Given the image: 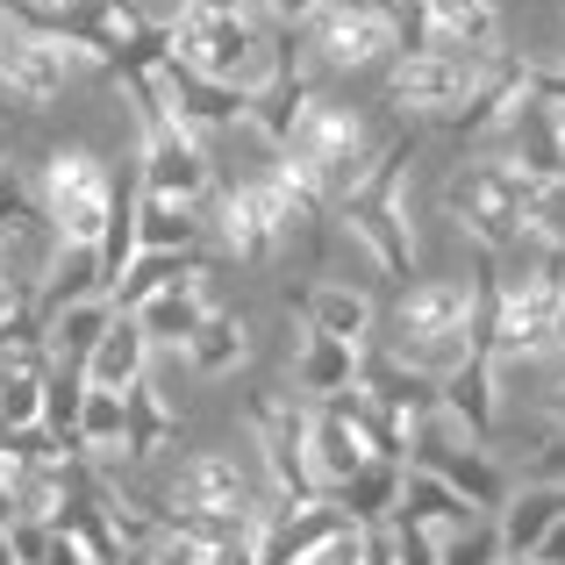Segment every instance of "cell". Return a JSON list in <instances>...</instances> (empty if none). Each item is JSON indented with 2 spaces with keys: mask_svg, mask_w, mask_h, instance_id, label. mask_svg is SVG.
Returning <instances> with one entry per match:
<instances>
[{
  "mask_svg": "<svg viewBox=\"0 0 565 565\" xmlns=\"http://www.w3.org/2000/svg\"><path fill=\"white\" fill-rule=\"evenodd\" d=\"M480 250L487 308H480V351L509 380L515 365H537L544 344L565 330V250L558 244H515V250Z\"/></svg>",
  "mask_w": 565,
  "mask_h": 565,
  "instance_id": "obj_1",
  "label": "cell"
},
{
  "mask_svg": "<svg viewBox=\"0 0 565 565\" xmlns=\"http://www.w3.org/2000/svg\"><path fill=\"white\" fill-rule=\"evenodd\" d=\"M322 193L308 186V172L294 166V158L273 151V166L250 172V180L236 186H215L207 193V230H215V244L230 250V258H265V250H279L294 230H308V222H322Z\"/></svg>",
  "mask_w": 565,
  "mask_h": 565,
  "instance_id": "obj_2",
  "label": "cell"
},
{
  "mask_svg": "<svg viewBox=\"0 0 565 565\" xmlns=\"http://www.w3.org/2000/svg\"><path fill=\"white\" fill-rule=\"evenodd\" d=\"M480 308H487L480 273H472V287L466 279H408V294H401V308H394V344H386V359L423 373V380L458 373V365L480 351Z\"/></svg>",
  "mask_w": 565,
  "mask_h": 565,
  "instance_id": "obj_3",
  "label": "cell"
},
{
  "mask_svg": "<svg viewBox=\"0 0 565 565\" xmlns=\"http://www.w3.org/2000/svg\"><path fill=\"white\" fill-rule=\"evenodd\" d=\"M287 43L294 36H273L250 8H201V0H186V8L172 14V29H166V51L180 57L186 72L222 79V86H244V94L265 86V72L279 65Z\"/></svg>",
  "mask_w": 565,
  "mask_h": 565,
  "instance_id": "obj_4",
  "label": "cell"
},
{
  "mask_svg": "<svg viewBox=\"0 0 565 565\" xmlns=\"http://www.w3.org/2000/svg\"><path fill=\"white\" fill-rule=\"evenodd\" d=\"M380 122L365 108H344V100H322V94H308V108L294 115V129H287V143H279V158H294V166L308 172V186L322 193V201H344L351 186L373 172V158H380Z\"/></svg>",
  "mask_w": 565,
  "mask_h": 565,
  "instance_id": "obj_5",
  "label": "cell"
},
{
  "mask_svg": "<svg viewBox=\"0 0 565 565\" xmlns=\"http://www.w3.org/2000/svg\"><path fill=\"white\" fill-rule=\"evenodd\" d=\"M501 43L494 51H466V43H423V51H394L386 57V108L415 115V122H451L480 100V86L501 72Z\"/></svg>",
  "mask_w": 565,
  "mask_h": 565,
  "instance_id": "obj_6",
  "label": "cell"
},
{
  "mask_svg": "<svg viewBox=\"0 0 565 565\" xmlns=\"http://www.w3.org/2000/svg\"><path fill=\"white\" fill-rule=\"evenodd\" d=\"M408 166H415V129H394V137L380 143L373 172L337 201V222L373 250L386 279L415 273V230H408V201H401V193H408Z\"/></svg>",
  "mask_w": 565,
  "mask_h": 565,
  "instance_id": "obj_7",
  "label": "cell"
},
{
  "mask_svg": "<svg viewBox=\"0 0 565 565\" xmlns=\"http://www.w3.org/2000/svg\"><path fill=\"white\" fill-rule=\"evenodd\" d=\"M166 515L207 544L215 530L273 523V515H279V494L236 451H201V458H186V466H180V480H172V494H166Z\"/></svg>",
  "mask_w": 565,
  "mask_h": 565,
  "instance_id": "obj_8",
  "label": "cell"
},
{
  "mask_svg": "<svg viewBox=\"0 0 565 565\" xmlns=\"http://www.w3.org/2000/svg\"><path fill=\"white\" fill-rule=\"evenodd\" d=\"M401 458L423 466V472H437L444 487H458L480 515H494L501 501H509V472H501V458L487 451V437L466 423V415L444 408V394L429 401L408 429H401Z\"/></svg>",
  "mask_w": 565,
  "mask_h": 565,
  "instance_id": "obj_9",
  "label": "cell"
},
{
  "mask_svg": "<svg viewBox=\"0 0 565 565\" xmlns=\"http://www.w3.org/2000/svg\"><path fill=\"white\" fill-rule=\"evenodd\" d=\"M537 186H544V180H537V172H523L515 158H472V166H458V180H451V193H444V207L466 222L472 244L515 250V244H530Z\"/></svg>",
  "mask_w": 565,
  "mask_h": 565,
  "instance_id": "obj_10",
  "label": "cell"
},
{
  "mask_svg": "<svg viewBox=\"0 0 565 565\" xmlns=\"http://www.w3.org/2000/svg\"><path fill=\"white\" fill-rule=\"evenodd\" d=\"M36 207L43 222L57 230V244H94L108 236V215H115V166L86 143H57L36 172Z\"/></svg>",
  "mask_w": 565,
  "mask_h": 565,
  "instance_id": "obj_11",
  "label": "cell"
},
{
  "mask_svg": "<svg viewBox=\"0 0 565 565\" xmlns=\"http://www.w3.org/2000/svg\"><path fill=\"white\" fill-rule=\"evenodd\" d=\"M79 65H86V57L72 51L57 29L0 8V94H8V100H22V108H51V100H65V86L79 79Z\"/></svg>",
  "mask_w": 565,
  "mask_h": 565,
  "instance_id": "obj_12",
  "label": "cell"
},
{
  "mask_svg": "<svg viewBox=\"0 0 565 565\" xmlns=\"http://www.w3.org/2000/svg\"><path fill=\"white\" fill-rule=\"evenodd\" d=\"M301 43H308V57H316V65H330V72H373V65H386V57L401 51V36H394V0H386V8L322 0V8L308 14Z\"/></svg>",
  "mask_w": 565,
  "mask_h": 565,
  "instance_id": "obj_13",
  "label": "cell"
},
{
  "mask_svg": "<svg viewBox=\"0 0 565 565\" xmlns=\"http://www.w3.org/2000/svg\"><path fill=\"white\" fill-rule=\"evenodd\" d=\"M365 458H373V437H365L359 415L344 408V394L301 401V472H308V494H337Z\"/></svg>",
  "mask_w": 565,
  "mask_h": 565,
  "instance_id": "obj_14",
  "label": "cell"
},
{
  "mask_svg": "<svg viewBox=\"0 0 565 565\" xmlns=\"http://www.w3.org/2000/svg\"><path fill=\"white\" fill-rule=\"evenodd\" d=\"M250 437H258V458H265V487L279 501H316L308 494V472H301V401L265 386L250 401Z\"/></svg>",
  "mask_w": 565,
  "mask_h": 565,
  "instance_id": "obj_15",
  "label": "cell"
},
{
  "mask_svg": "<svg viewBox=\"0 0 565 565\" xmlns=\"http://www.w3.org/2000/svg\"><path fill=\"white\" fill-rule=\"evenodd\" d=\"M43 380H51V351H43L36 322H29V330H14L8 344H0V423L8 429H36Z\"/></svg>",
  "mask_w": 565,
  "mask_h": 565,
  "instance_id": "obj_16",
  "label": "cell"
},
{
  "mask_svg": "<svg viewBox=\"0 0 565 565\" xmlns=\"http://www.w3.org/2000/svg\"><path fill=\"white\" fill-rule=\"evenodd\" d=\"M94 294H108L100 250H94V244H57V250H51V265H43V279H36V294H29V322H51L57 308L94 301Z\"/></svg>",
  "mask_w": 565,
  "mask_h": 565,
  "instance_id": "obj_17",
  "label": "cell"
},
{
  "mask_svg": "<svg viewBox=\"0 0 565 565\" xmlns=\"http://www.w3.org/2000/svg\"><path fill=\"white\" fill-rule=\"evenodd\" d=\"M94 386H115V394H129L143 373H151V337L137 330V316L129 308H115L108 316V330L94 337V351H86V365H79Z\"/></svg>",
  "mask_w": 565,
  "mask_h": 565,
  "instance_id": "obj_18",
  "label": "cell"
},
{
  "mask_svg": "<svg viewBox=\"0 0 565 565\" xmlns=\"http://www.w3.org/2000/svg\"><path fill=\"white\" fill-rule=\"evenodd\" d=\"M408 466V458H401ZM472 501L458 494V487H444L437 472H423V466H408L401 472V501H394V515L386 523H415V530H429V537H444V530H458V523H472Z\"/></svg>",
  "mask_w": 565,
  "mask_h": 565,
  "instance_id": "obj_19",
  "label": "cell"
},
{
  "mask_svg": "<svg viewBox=\"0 0 565 565\" xmlns=\"http://www.w3.org/2000/svg\"><path fill=\"white\" fill-rule=\"evenodd\" d=\"M207 279H180V287H158V294H143L129 316H137V330L151 337V351H180L186 337H193V322L207 316Z\"/></svg>",
  "mask_w": 565,
  "mask_h": 565,
  "instance_id": "obj_20",
  "label": "cell"
},
{
  "mask_svg": "<svg viewBox=\"0 0 565 565\" xmlns=\"http://www.w3.org/2000/svg\"><path fill=\"white\" fill-rule=\"evenodd\" d=\"M250 316H236V308H207L201 322H193V337L180 344V359L193 365V373H207V380H222V373H236V365L250 359Z\"/></svg>",
  "mask_w": 565,
  "mask_h": 565,
  "instance_id": "obj_21",
  "label": "cell"
},
{
  "mask_svg": "<svg viewBox=\"0 0 565 565\" xmlns=\"http://www.w3.org/2000/svg\"><path fill=\"white\" fill-rule=\"evenodd\" d=\"M301 330H322L337 344H365L373 337V301L365 287H344V279H316L301 301Z\"/></svg>",
  "mask_w": 565,
  "mask_h": 565,
  "instance_id": "obj_22",
  "label": "cell"
},
{
  "mask_svg": "<svg viewBox=\"0 0 565 565\" xmlns=\"http://www.w3.org/2000/svg\"><path fill=\"white\" fill-rule=\"evenodd\" d=\"M180 279H207V258H201V250H129V265L108 279V301L115 308H137L143 294L180 287Z\"/></svg>",
  "mask_w": 565,
  "mask_h": 565,
  "instance_id": "obj_23",
  "label": "cell"
},
{
  "mask_svg": "<svg viewBox=\"0 0 565 565\" xmlns=\"http://www.w3.org/2000/svg\"><path fill=\"white\" fill-rule=\"evenodd\" d=\"M122 423H129V394L86 380V386H79V408H72V451L108 466V458L122 451Z\"/></svg>",
  "mask_w": 565,
  "mask_h": 565,
  "instance_id": "obj_24",
  "label": "cell"
},
{
  "mask_svg": "<svg viewBox=\"0 0 565 565\" xmlns=\"http://www.w3.org/2000/svg\"><path fill=\"white\" fill-rule=\"evenodd\" d=\"M359 359H365V344H337V337H322V330H301L294 386H301L308 401H330V394H344V386L359 380Z\"/></svg>",
  "mask_w": 565,
  "mask_h": 565,
  "instance_id": "obj_25",
  "label": "cell"
},
{
  "mask_svg": "<svg viewBox=\"0 0 565 565\" xmlns=\"http://www.w3.org/2000/svg\"><path fill=\"white\" fill-rule=\"evenodd\" d=\"M207 236V207L193 201H158L137 186V250H201Z\"/></svg>",
  "mask_w": 565,
  "mask_h": 565,
  "instance_id": "obj_26",
  "label": "cell"
},
{
  "mask_svg": "<svg viewBox=\"0 0 565 565\" xmlns=\"http://www.w3.org/2000/svg\"><path fill=\"white\" fill-rule=\"evenodd\" d=\"M401 472H408V466H401L394 451H373L330 501L351 515V523H386V515H394V501H401Z\"/></svg>",
  "mask_w": 565,
  "mask_h": 565,
  "instance_id": "obj_27",
  "label": "cell"
},
{
  "mask_svg": "<svg viewBox=\"0 0 565 565\" xmlns=\"http://www.w3.org/2000/svg\"><path fill=\"white\" fill-rule=\"evenodd\" d=\"M437 43H466V51H494L501 43V14L494 0H415Z\"/></svg>",
  "mask_w": 565,
  "mask_h": 565,
  "instance_id": "obj_28",
  "label": "cell"
},
{
  "mask_svg": "<svg viewBox=\"0 0 565 565\" xmlns=\"http://www.w3.org/2000/svg\"><path fill=\"white\" fill-rule=\"evenodd\" d=\"M287 565H365V523H330L316 544H301Z\"/></svg>",
  "mask_w": 565,
  "mask_h": 565,
  "instance_id": "obj_29",
  "label": "cell"
},
{
  "mask_svg": "<svg viewBox=\"0 0 565 565\" xmlns=\"http://www.w3.org/2000/svg\"><path fill=\"white\" fill-rule=\"evenodd\" d=\"M530 244H558L565 250V186L544 180L537 186V215H530Z\"/></svg>",
  "mask_w": 565,
  "mask_h": 565,
  "instance_id": "obj_30",
  "label": "cell"
},
{
  "mask_svg": "<svg viewBox=\"0 0 565 565\" xmlns=\"http://www.w3.org/2000/svg\"><path fill=\"white\" fill-rule=\"evenodd\" d=\"M244 8L258 14V22L273 29V36H301V29H308V14H316L322 0H244Z\"/></svg>",
  "mask_w": 565,
  "mask_h": 565,
  "instance_id": "obj_31",
  "label": "cell"
},
{
  "mask_svg": "<svg viewBox=\"0 0 565 565\" xmlns=\"http://www.w3.org/2000/svg\"><path fill=\"white\" fill-rule=\"evenodd\" d=\"M523 94H537L544 108L565 115V65H523Z\"/></svg>",
  "mask_w": 565,
  "mask_h": 565,
  "instance_id": "obj_32",
  "label": "cell"
},
{
  "mask_svg": "<svg viewBox=\"0 0 565 565\" xmlns=\"http://www.w3.org/2000/svg\"><path fill=\"white\" fill-rule=\"evenodd\" d=\"M530 558H537V565H565V509L552 515V530H544V537L530 544Z\"/></svg>",
  "mask_w": 565,
  "mask_h": 565,
  "instance_id": "obj_33",
  "label": "cell"
},
{
  "mask_svg": "<svg viewBox=\"0 0 565 565\" xmlns=\"http://www.w3.org/2000/svg\"><path fill=\"white\" fill-rule=\"evenodd\" d=\"M530 466H537L544 480H565V429H558V437H544L537 451H530Z\"/></svg>",
  "mask_w": 565,
  "mask_h": 565,
  "instance_id": "obj_34",
  "label": "cell"
},
{
  "mask_svg": "<svg viewBox=\"0 0 565 565\" xmlns=\"http://www.w3.org/2000/svg\"><path fill=\"white\" fill-rule=\"evenodd\" d=\"M544 415H552V423L565 429V386H544Z\"/></svg>",
  "mask_w": 565,
  "mask_h": 565,
  "instance_id": "obj_35",
  "label": "cell"
},
{
  "mask_svg": "<svg viewBox=\"0 0 565 565\" xmlns=\"http://www.w3.org/2000/svg\"><path fill=\"white\" fill-rule=\"evenodd\" d=\"M0 565H14V544H8V523H0Z\"/></svg>",
  "mask_w": 565,
  "mask_h": 565,
  "instance_id": "obj_36",
  "label": "cell"
},
{
  "mask_svg": "<svg viewBox=\"0 0 565 565\" xmlns=\"http://www.w3.org/2000/svg\"><path fill=\"white\" fill-rule=\"evenodd\" d=\"M351 8H386V0H351Z\"/></svg>",
  "mask_w": 565,
  "mask_h": 565,
  "instance_id": "obj_37",
  "label": "cell"
},
{
  "mask_svg": "<svg viewBox=\"0 0 565 565\" xmlns=\"http://www.w3.org/2000/svg\"><path fill=\"white\" fill-rule=\"evenodd\" d=\"M501 565H537V558H501Z\"/></svg>",
  "mask_w": 565,
  "mask_h": 565,
  "instance_id": "obj_38",
  "label": "cell"
},
{
  "mask_svg": "<svg viewBox=\"0 0 565 565\" xmlns=\"http://www.w3.org/2000/svg\"><path fill=\"white\" fill-rule=\"evenodd\" d=\"M79 565H100V558H79Z\"/></svg>",
  "mask_w": 565,
  "mask_h": 565,
  "instance_id": "obj_39",
  "label": "cell"
},
{
  "mask_svg": "<svg viewBox=\"0 0 565 565\" xmlns=\"http://www.w3.org/2000/svg\"><path fill=\"white\" fill-rule=\"evenodd\" d=\"M0 166H8V151H0Z\"/></svg>",
  "mask_w": 565,
  "mask_h": 565,
  "instance_id": "obj_40",
  "label": "cell"
}]
</instances>
